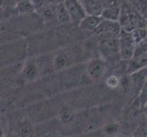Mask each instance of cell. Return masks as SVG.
<instances>
[{
    "mask_svg": "<svg viewBox=\"0 0 147 137\" xmlns=\"http://www.w3.org/2000/svg\"><path fill=\"white\" fill-rule=\"evenodd\" d=\"M119 23L121 29L131 32L138 28H146V18L138 9L123 2L121 6Z\"/></svg>",
    "mask_w": 147,
    "mask_h": 137,
    "instance_id": "1",
    "label": "cell"
},
{
    "mask_svg": "<svg viewBox=\"0 0 147 137\" xmlns=\"http://www.w3.org/2000/svg\"><path fill=\"white\" fill-rule=\"evenodd\" d=\"M120 59L123 60H129L134 53L136 44L133 38L131 32L121 29L118 36Z\"/></svg>",
    "mask_w": 147,
    "mask_h": 137,
    "instance_id": "2",
    "label": "cell"
},
{
    "mask_svg": "<svg viewBox=\"0 0 147 137\" xmlns=\"http://www.w3.org/2000/svg\"><path fill=\"white\" fill-rule=\"evenodd\" d=\"M121 30V28L119 21H111V20L102 19L93 32L100 40H105L118 38Z\"/></svg>",
    "mask_w": 147,
    "mask_h": 137,
    "instance_id": "3",
    "label": "cell"
},
{
    "mask_svg": "<svg viewBox=\"0 0 147 137\" xmlns=\"http://www.w3.org/2000/svg\"><path fill=\"white\" fill-rule=\"evenodd\" d=\"M100 54L104 60L115 61L116 59H121L119 53L118 38L100 40Z\"/></svg>",
    "mask_w": 147,
    "mask_h": 137,
    "instance_id": "4",
    "label": "cell"
},
{
    "mask_svg": "<svg viewBox=\"0 0 147 137\" xmlns=\"http://www.w3.org/2000/svg\"><path fill=\"white\" fill-rule=\"evenodd\" d=\"M106 70V60L103 59H93L87 63L86 72L90 80L97 82L104 75Z\"/></svg>",
    "mask_w": 147,
    "mask_h": 137,
    "instance_id": "5",
    "label": "cell"
},
{
    "mask_svg": "<svg viewBox=\"0 0 147 137\" xmlns=\"http://www.w3.org/2000/svg\"><path fill=\"white\" fill-rule=\"evenodd\" d=\"M63 4L69 15L71 22L79 24L80 20L86 16V13L79 0H64Z\"/></svg>",
    "mask_w": 147,
    "mask_h": 137,
    "instance_id": "6",
    "label": "cell"
},
{
    "mask_svg": "<svg viewBox=\"0 0 147 137\" xmlns=\"http://www.w3.org/2000/svg\"><path fill=\"white\" fill-rule=\"evenodd\" d=\"M72 65L71 57L66 52L57 53L53 59V67L56 70H64Z\"/></svg>",
    "mask_w": 147,
    "mask_h": 137,
    "instance_id": "7",
    "label": "cell"
},
{
    "mask_svg": "<svg viewBox=\"0 0 147 137\" xmlns=\"http://www.w3.org/2000/svg\"><path fill=\"white\" fill-rule=\"evenodd\" d=\"M102 20L100 16H92V15H86L79 23L80 28L87 31H94L98 25Z\"/></svg>",
    "mask_w": 147,
    "mask_h": 137,
    "instance_id": "8",
    "label": "cell"
},
{
    "mask_svg": "<svg viewBox=\"0 0 147 137\" xmlns=\"http://www.w3.org/2000/svg\"><path fill=\"white\" fill-rule=\"evenodd\" d=\"M22 74L27 80L28 82H35L38 80L40 76L39 69L37 64L33 61H29L25 64L22 70Z\"/></svg>",
    "mask_w": 147,
    "mask_h": 137,
    "instance_id": "9",
    "label": "cell"
},
{
    "mask_svg": "<svg viewBox=\"0 0 147 137\" xmlns=\"http://www.w3.org/2000/svg\"><path fill=\"white\" fill-rule=\"evenodd\" d=\"M84 9L86 15H92V16H100L102 11V6L98 0H89L83 3H80Z\"/></svg>",
    "mask_w": 147,
    "mask_h": 137,
    "instance_id": "10",
    "label": "cell"
},
{
    "mask_svg": "<svg viewBox=\"0 0 147 137\" xmlns=\"http://www.w3.org/2000/svg\"><path fill=\"white\" fill-rule=\"evenodd\" d=\"M121 6L104 7L101 11L100 17L102 18V19L111 20V21H119L121 15Z\"/></svg>",
    "mask_w": 147,
    "mask_h": 137,
    "instance_id": "11",
    "label": "cell"
},
{
    "mask_svg": "<svg viewBox=\"0 0 147 137\" xmlns=\"http://www.w3.org/2000/svg\"><path fill=\"white\" fill-rule=\"evenodd\" d=\"M56 19L59 25H64L71 22L69 18V15L67 11V9L65 8L63 2L59 3L56 6Z\"/></svg>",
    "mask_w": 147,
    "mask_h": 137,
    "instance_id": "12",
    "label": "cell"
},
{
    "mask_svg": "<svg viewBox=\"0 0 147 137\" xmlns=\"http://www.w3.org/2000/svg\"><path fill=\"white\" fill-rule=\"evenodd\" d=\"M16 8L20 14H26L34 11L35 5L32 0H19L16 3Z\"/></svg>",
    "mask_w": 147,
    "mask_h": 137,
    "instance_id": "13",
    "label": "cell"
},
{
    "mask_svg": "<svg viewBox=\"0 0 147 137\" xmlns=\"http://www.w3.org/2000/svg\"><path fill=\"white\" fill-rule=\"evenodd\" d=\"M59 120L64 124H69L70 121H72L75 119V113L74 111L69 108V107H62L59 110Z\"/></svg>",
    "mask_w": 147,
    "mask_h": 137,
    "instance_id": "14",
    "label": "cell"
},
{
    "mask_svg": "<svg viewBox=\"0 0 147 137\" xmlns=\"http://www.w3.org/2000/svg\"><path fill=\"white\" fill-rule=\"evenodd\" d=\"M131 36H133V38H134L136 45L144 41V40H146V37H147L146 28H135L134 30H131Z\"/></svg>",
    "mask_w": 147,
    "mask_h": 137,
    "instance_id": "15",
    "label": "cell"
},
{
    "mask_svg": "<svg viewBox=\"0 0 147 137\" xmlns=\"http://www.w3.org/2000/svg\"><path fill=\"white\" fill-rule=\"evenodd\" d=\"M42 13L44 18H47L49 19L56 18V6L49 5V6L44 7V8H42Z\"/></svg>",
    "mask_w": 147,
    "mask_h": 137,
    "instance_id": "16",
    "label": "cell"
},
{
    "mask_svg": "<svg viewBox=\"0 0 147 137\" xmlns=\"http://www.w3.org/2000/svg\"><path fill=\"white\" fill-rule=\"evenodd\" d=\"M119 130V124L116 123H110L104 126V133L107 134H114Z\"/></svg>",
    "mask_w": 147,
    "mask_h": 137,
    "instance_id": "17",
    "label": "cell"
},
{
    "mask_svg": "<svg viewBox=\"0 0 147 137\" xmlns=\"http://www.w3.org/2000/svg\"><path fill=\"white\" fill-rule=\"evenodd\" d=\"M32 127L29 124H22L21 126H19L18 129V134L19 135L22 136H29L32 134Z\"/></svg>",
    "mask_w": 147,
    "mask_h": 137,
    "instance_id": "18",
    "label": "cell"
},
{
    "mask_svg": "<svg viewBox=\"0 0 147 137\" xmlns=\"http://www.w3.org/2000/svg\"><path fill=\"white\" fill-rule=\"evenodd\" d=\"M106 84H107L109 88L114 89L120 85V80L118 79V77H116L115 75H111L106 80Z\"/></svg>",
    "mask_w": 147,
    "mask_h": 137,
    "instance_id": "19",
    "label": "cell"
},
{
    "mask_svg": "<svg viewBox=\"0 0 147 137\" xmlns=\"http://www.w3.org/2000/svg\"><path fill=\"white\" fill-rule=\"evenodd\" d=\"M5 2H6V0H0V8H2L4 7Z\"/></svg>",
    "mask_w": 147,
    "mask_h": 137,
    "instance_id": "20",
    "label": "cell"
},
{
    "mask_svg": "<svg viewBox=\"0 0 147 137\" xmlns=\"http://www.w3.org/2000/svg\"><path fill=\"white\" fill-rule=\"evenodd\" d=\"M80 3H83V2H86V1H89V0H79Z\"/></svg>",
    "mask_w": 147,
    "mask_h": 137,
    "instance_id": "21",
    "label": "cell"
},
{
    "mask_svg": "<svg viewBox=\"0 0 147 137\" xmlns=\"http://www.w3.org/2000/svg\"><path fill=\"white\" fill-rule=\"evenodd\" d=\"M2 134H3V132H2V129L0 128V136H2Z\"/></svg>",
    "mask_w": 147,
    "mask_h": 137,
    "instance_id": "22",
    "label": "cell"
},
{
    "mask_svg": "<svg viewBox=\"0 0 147 137\" xmlns=\"http://www.w3.org/2000/svg\"><path fill=\"white\" fill-rule=\"evenodd\" d=\"M11 1H13V2H15V3H17V2L19 1V0H11Z\"/></svg>",
    "mask_w": 147,
    "mask_h": 137,
    "instance_id": "23",
    "label": "cell"
}]
</instances>
